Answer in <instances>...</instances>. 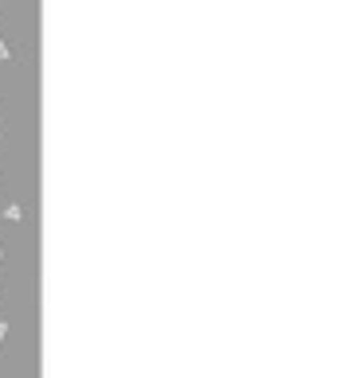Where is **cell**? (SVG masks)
I'll use <instances>...</instances> for the list:
<instances>
[{
    "mask_svg": "<svg viewBox=\"0 0 362 378\" xmlns=\"http://www.w3.org/2000/svg\"><path fill=\"white\" fill-rule=\"evenodd\" d=\"M4 219H12V223H20V207H16V203H8V207H4Z\"/></svg>",
    "mask_w": 362,
    "mask_h": 378,
    "instance_id": "obj_1",
    "label": "cell"
},
{
    "mask_svg": "<svg viewBox=\"0 0 362 378\" xmlns=\"http://www.w3.org/2000/svg\"><path fill=\"white\" fill-rule=\"evenodd\" d=\"M0 59H12V51H8V43L0 39Z\"/></svg>",
    "mask_w": 362,
    "mask_h": 378,
    "instance_id": "obj_2",
    "label": "cell"
},
{
    "mask_svg": "<svg viewBox=\"0 0 362 378\" xmlns=\"http://www.w3.org/2000/svg\"><path fill=\"white\" fill-rule=\"evenodd\" d=\"M4 332H8V327H4V324H0V343H4Z\"/></svg>",
    "mask_w": 362,
    "mask_h": 378,
    "instance_id": "obj_3",
    "label": "cell"
}]
</instances>
